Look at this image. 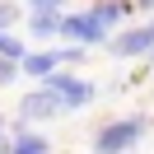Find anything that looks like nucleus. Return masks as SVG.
<instances>
[{
	"label": "nucleus",
	"mask_w": 154,
	"mask_h": 154,
	"mask_svg": "<svg viewBox=\"0 0 154 154\" xmlns=\"http://www.w3.org/2000/svg\"><path fill=\"white\" fill-rule=\"evenodd\" d=\"M149 131V117H117L94 131V154H131L140 135Z\"/></svg>",
	"instance_id": "1"
},
{
	"label": "nucleus",
	"mask_w": 154,
	"mask_h": 154,
	"mask_svg": "<svg viewBox=\"0 0 154 154\" xmlns=\"http://www.w3.org/2000/svg\"><path fill=\"white\" fill-rule=\"evenodd\" d=\"M42 89H51V94L66 103V112H79V107H89L98 98V89L89 84V79H79V75H66V70H56L51 79H42Z\"/></svg>",
	"instance_id": "2"
},
{
	"label": "nucleus",
	"mask_w": 154,
	"mask_h": 154,
	"mask_svg": "<svg viewBox=\"0 0 154 154\" xmlns=\"http://www.w3.org/2000/svg\"><path fill=\"white\" fill-rule=\"evenodd\" d=\"M107 51L122 56V61H131V56H145V61H149V56H154V19L126 28L122 38H112V42H107Z\"/></svg>",
	"instance_id": "3"
},
{
	"label": "nucleus",
	"mask_w": 154,
	"mask_h": 154,
	"mask_svg": "<svg viewBox=\"0 0 154 154\" xmlns=\"http://www.w3.org/2000/svg\"><path fill=\"white\" fill-rule=\"evenodd\" d=\"M66 112V103H61L51 89H33V94H23V103H19V131L28 122H47V117H61Z\"/></svg>",
	"instance_id": "4"
},
{
	"label": "nucleus",
	"mask_w": 154,
	"mask_h": 154,
	"mask_svg": "<svg viewBox=\"0 0 154 154\" xmlns=\"http://www.w3.org/2000/svg\"><path fill=\"white\" fill-rule=\"evenodd\" d=\"M61 38H75V47H98L107 38V28L94 19V14H61Z\"/></svg>",
	"instance_id": "5"
},
{
	"label": "nucleus",
	"mask_w": 154,
	"mask_h": 154,
	"mask_svg": "<svg viewBox=\"0 0 154 154\" xmlns=\"http://www.w3.org/2000/svg\"><path fill=\"white\" fill-rule=\"evenodd\" d=\"M61 70V47H51V51H28L23 56V75H33V79H51Z\"/></svg>",
	"instance_id": "6"
},
{
	"label": "nucleus",
	"mask_w": 154,
	"mask_h": 154,
	"mask_svg": "<svg viewBox=\"0 0 154 154\" xmlns=\"http://www.w3.org/2000/svg\"><path fill=\"white\" fill-rule=\"evenodd\" d=\"M131 10H135V0H94V5H89V14H94V19L103 23V28L122 23V19H126Z\"/></svg>",
	"instance_id": "7"
},
{
	"label": "nucleus",
	"mask_w": 154,
	"mask_h": 154,
	"mask_svg": "<svg viewBox=\"0 0 154 154\" xmlns=\"http://www.w3.org/2000/svg\"><path fill=\"white\" fill-rule=\"evenodd\" d=\"M10 154H51V140L47 135H33V131H19L10 145Z\"/></svg>",
	"instance_id": "8"
},
{
	"label": "nucleus",
	"mask_w": 154,
	"mask_h": 154,
	"mask_svg": "<svg viewBox=\"0 0 154 154\" xmlns=\"http://www.w3.org/2000/svg\"><path fill=\"white\" fill-rule=\"evenodd\" d=\"M33 38H61V14H28Z\"/></svg>",
	"instance_id": "9"
},
{
	"label": "nucleus",
	"mask_w": 154,
	"mask_h": 154,
	"mask_svg": "<svg viewBox=\"0 0 154 154\" xmlns=\"http://www.w3.org/2000/svg\"><path fill=\"white\" fill-rule=\"evenodd\" d=\"M0 56H10V61H23V56H28V47H23L19 38H10V33H0Z\"/></svg>",
	"instance_id": "10"
},
{
	"label": "nucleus",
	"mask_w": 154,
	"mask_h": 154,
	"mask_svg": "<svg viewBox=\"0 0 154 154\" xmlns=\"http://www.w3.org/2000/svg\"><path fill=\"white\" fill-rule=\"evenodd\" d=\"M23 70V61H10V56H0V84H10L14 75Z\"/></svg>",
	"instance_id": "11"
},
{
	"label": "nucleus",
	"mask_w": 154,
	"mask_h": 154,
	"mask_svg": "<svg viewBox=\"0 0 154 154\" xmlns=\"http://www.w3.org/2000/svg\"><path fill=\"white\" fill-rule=\"evenodd\" d=\"M33 14H61V0H28Z\"/></svg>",
	"instance_id": "12"
},
{
	"label": "nucleus",
	"mask_w": 154,
	"mask_h": 154,
	"mask_svg": "<svg viewBox=\"0 0 154 154\" xmlns=\"http://www.w3.org/2000/svg\"><path fill=\"white\" fill-rule=\"evenodd\" d=\"M75 61H84V47H75V42L61 47V66H75Z\"/></svg>",
	"instance_id": "13"
},
{
	"label": "nucleus",
	"mask_w": 154,
	"mask_h": 154,
	"mask_svg": "<svg viewBox=\"0 0 154 154\" xmlns=\"http://www.w3.org/2000/svg\"><path fill=\"white\" fill-rule=\"evenodd\" d=\"M14 19H19V5H0V33L10 28V23H14Z\"/></svg>",
	"instance_id": "14"
},
{
	"label": "nucleus",
	"mask_w": 154,
	"mask_h": 154,
	"mask_svg": "<svg viewBox=\"0 0 154 154\" xmlns=\"http://www.w3.org/2000/svg\"><path fill=\"white\" fill-rule=\"evenodd\" d=\"M0 154H10V140H5V122H0Z\"/></svg>",
	"instance_id": "15"
},
{
	"label": "nucleus",
	"mask_w": 154,
	"mask_h": 154,
	"mask_svg": "<svg viewBox=\"0 0 154 154\" xmlns=\"http://www.w3.org/2000/svg\"><path fill=\"white\" fill-rule=\"evenodd\" d=\"M135 10H154V0H135Z\"/></svg>",
	"instance_id": "16"
},
{
	"label": "nucleus",
	"mask_w": 154,
	"mask_h": 154,
	"mask_svg": "<svg viewBox=\"0 0 154 154\" xmlns=\"http://www.w3.org/2000/svg\"><path fill=\"white\" fill-rule=\"evenodd\" d=\"M149 66H154V56H149Z\"/></svg>",
	"instance_id": "17"
},
{
	"label": "nucleus",
	"mask_w": 154,
	"mask_h": 154,
	"mask_svg": "<svg viewBox=\"0 0 154 154\" xmlns=\"http://www.w3.org/2000/svg\"><path fill=\"white\" fill-rule=\"evenodd\" d=\"M131 154H135V149H131Z\"/></svg>",
	"instance_id": "18"
}]
</instances>
